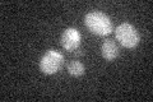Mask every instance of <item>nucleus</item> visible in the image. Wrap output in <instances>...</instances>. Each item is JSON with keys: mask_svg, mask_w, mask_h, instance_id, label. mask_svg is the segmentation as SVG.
<instances>
[{"mask_svg": "<svg viewBox=\"0 0 153 102\" xmlns=\"http://www.w3.org/2000/svg\"><path fill=\"white\" fill-rule=\"evenodd\" d=\"M115 36H116V40L119 41V43L126 48L137 47L140 41V36L138 30L133 24L126 22L119 24L117 28L115 30Z\"/></svg>", "mask_w": 153, "mask_h": 102, "instance_id": "nucleus-2", "label": "nucleus"}, {"mask_svg": "<svg viewBox=\"0 0 153 102\" xmlns=\"http://www.w3.org/2000/svg\"><path fill=\"white\" fill-rule=\"evenodd\" d=\"M84 24L89 32L97 36H108L112 32V22L107 14L93 10L85 14Z\"/></svg>", "mask_w": 153, "mask_h": 102, "instance_id": "nucleus-1", "label": "nucleus"}, {"mask_svg": "<svg viewBox=\"0 0 153 102\" xmlns=\"http://www.w3.org/2000/svg\"><path fill=\"white\" fill-rule=\"evenodd\" d=\"M66 69H68V73L71 77H80L85 71L84 65L79 60H71L68 64V66H66Z\"/></svg>", "mask_w": 153, "mask_h": 102, "instance_id": "nucleus-6", "label": "nucleus"}, {"mask_svg": "<svg viewBox=\"0 0 153 102\" xmlns=\"http://www.w3.org/2000/svg\"><path fill=\"white\" fill-rule=\"evenodd\" d=\"M80 40H82V36H80L79 31L74 27H69L66 30H64L61 38H60V42L64 50L75 51L80 46Z\"/></svg>", "mask_w": 153, "mask_h": 102, "instance_id": "nucleus-4", "label": "nucleus"}, {"mask_svg": "<svg viewBox=\"0 0 153 102\" xmlns=\"http://www.w3.org/2000/svg\"><path fill=\"white\" fill-rule=\"evenodd\" d=\"M101 54H102L105 60L112 61V60H115L119 56V54H120V50H119V46H117L116 42H115L114 40H110V38H107V40L103 41L102 46H101Z\"/></svg>", "mask_w": 153, "mask_h": 102, "instance_id": "nucleus-5", "label": "nucleus"}, {"mask_svg": "<svg viewBox=\"0 0 153 102\" xmlns=\"http://www.w3.org/2000/svg\"><path fill=\"white\" fill-rule=\"evenodd\" d=\"M64 64V56L54 48L47 50L40 59V70L46 75H52L60 70Z\"/></svg>", "mask_w": 153, "mask_h": 102, "instance_id": "nucleus-3", "label": "nucleus"}]
</instances>
